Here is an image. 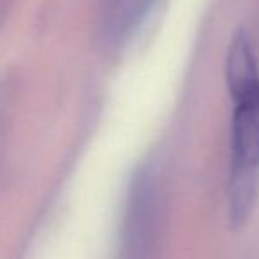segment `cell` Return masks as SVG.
Instances as JSON below:
<instances>
[{
    "instance_id": "obj_1",
    "label": "cell",
    "mask_w": 259,
    "mask_h": 259,
    "mask_svg": "<svg viewBox=\"0 0 259 259\" xmlns=\"http://www.w3.org/2000/svg\"><path fill=\"white\" fill-rule=\"evenodd\" d=\"M231 122L229 219L243 226L250 219L259 194V79L235 90Z\"/></svg>"
},
{
    "instance_id": "obj_2",
    "label": "cell",
    "mask_w": 259,
    "mask_h": 259,
    "mask_svg": "<svg viewBox=\"0 0 259 259\" xmlns=\"http://www.w3.org/2000/svg\"><path fill=\"white\" fill-rule=\"evenodd\" d=\"M155 0H103V35L109 45L125 42L148 16Z\"/></svg>"
}]
</instances>
